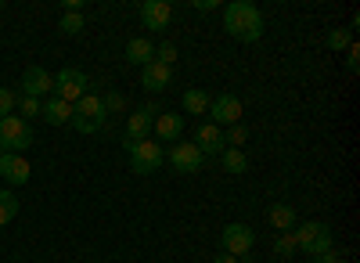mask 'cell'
Returning a JSON list of instances; mask_svg holds the SVG:
<instances>
[{
	"label": "cell",
	"instance_id": "cell-1",
	"mask_svg": "<svg viewBox=\"0 0 360 263\" xmlns=\"http://www.w3.org/2000/svg\"><path fill=\"white\" fill-rule=\"evenodd\" d=\"M224 29L238 44H259L263 40V15L249 0H234L224 8Z\"/></svg>",
	"mask_w": 360,
	"mask_h": 263
},
{
	"label": "cell",
	"instance_id": "cell-2",
	"mask_svg": "<svg viewBox=\"0 0 360 263\" xmlns=\"http://www.w3.org/2000/svg\"><path fill=\"white\" fill-rule=\"evenodd\" d=\"M123 148L130 155V169L148 177V173H155L162 162H166V148L155 141V137H144V141H127L123 137Z\"/></svg>",
	"mask_w": 360,
	"mask_h": 263
},
{
	"label": "cell",
	"instance_id": "cell-3",
	"mask_svg": "<svg viewBox=\"0 0 360 263\" xmlns=\"http://www.w3.org/2000/svg\"><path fill=\"white\" fill-rule=\"evenodd\" d=\"M292 235H295V249L307 252V256H321L328 249H335L332 227H328L324 220H303V224H295Z\"/></svg>",
	"mask_w": 360,
	"mask_h": 263
},
{
	"label": "cell",
	"instance_id": "cell-4",
	"mask_svg": "<svg viewBox=\"0 0 360 263\" xmlns=\"http://www.w3.org/2000/svg\"><path fill=\"white\" fill-rule=\"evenodd\" d=\"M105 120H108V112H105L101 98L98 94H86V98H79L72 105V120L69 123H72L76 134H98L105 127Z\"/></svg>",
	"mask_w": 360,
	"mask_h": 263
},
{
	"label": "cell",
	"instance_id": "cell-5",
	"mask_svg": "<svg viewBox=\"0 0 360 263\" xmlns=\"http://www.w3.org/2000/svg\"><path fill=\"white\" fill-rule=\"evenodd\" d=\"M29 144H33V130H29V123L22 120V115H4V120H0V152L22 155Z\"/></svg>",
	"mask_w": 360,
	"mask_h": 263
},
{
	"label": "cell",
	"instance_id": "cell-6",
	"mask_svg": "<svg viewBox=\"0 0 360 263\" xmlns=\"http://www.w3.org/2000/svg\"><path fill=\"white\" fill-rule=\"evenodd\" d=\"M220 242H224V252H231L234 259H245L252 252V245H256V231L249 224H242V220H234V224L224 227V238Z\"/></svg>",
	"mask_w": 360,
	"mask_h": 263
},
{
	"label": "cell",
	"instance_id": "cell-7",
	"mask_svg": "<svg viewBox=\"0 0 360 263\" xmlns=\"http://www.w3.org/2000/svg\"><path fill=\"white\" fill-rule=\"evenodd\" d=\"M54 98H62L69 105H76L79 98H86V76L79 69H62L54 76Z\"/></svg>",
	"mask_w": 360,
	"mask_h": 263
},
{
	"label": "cell",
	"instance_id": "cell-8",
	"mask_svg": "<svg viewBox=\"0 0 360 263\" xmlns=\"http://www.w3.org/2000/svg\"><path fill=\"white\" fill-rule=\"evenodd\" d=\"M209 115H213V123L220 130L234 127V123H242V101H238V94H217V98H209Z\"/></svg>",
	"mask_w": 360,
	"mask_h": 263
},
{
	"label": "cell",
	"instance_id": "cell-9",
	"mask_svg": "<svg viewBox=\"0 0 360 263\" xmlns=\"http://www.w3.org/2000/svg\"><path fill=\"white\" fill-rule=\"evenodd\" d=\"M166 162H169L176 173H198L202 162H205V155L195 148L191 141H176L173 148H169V155H166Z\"/></svg>",
	"mask_w": 360,
	"mask_h": 263
},
{
	"label": "cell",
	"instance_id": "cell-10",
	"mask_svg": "<svg viewBox=\"0 0 360 263\" xmlns=\"http://www.w3.org/2000/svg\"><path fill=\"white\" fill-rule=\"evenodd\" d=\"M22 94L25 98H51L54 94V76L47 72V69H40V65H29L25 72H22Z\"/></svg>",
	"mask_w": 360,
	"mask_h": 263
},
{
	"label": "cell",
	"instance_id": "cell-11",
	"mask_svg": "<svg viewBox=\"0 0 360 263\" xmlns=\"http://www.w3.org/2000/svg\"><path fill=\"white\" fill-rule=\"evenodd\" d=\"M144 29H152V33H159V29H166L173 22V8L166 4V0H144V4L137 8Z\"/></svg>",
	"mask_w": 360,
	"mask_h": 263
},
{
	"label": "cell",
	"instance_id": "cell-12",
	"mask_svg": "<svg viewBox=\"0 0 360 263\" xmlns=\"http://www.w3.org/2000/svg\"><path fill=\"white\" fill-rule=\"evenodd\" d=\"M155 115H159V105H144V108L130 112V120H127V141H144V137H152Z\"/></svg>",
	"mask_w": 360,
	"mask_h": 263
},
{
	"label": "cell",
	"instance_id": "cell-13",
	"mask_svg": "<svg viewBox=\"0 0 360 263\" xmlns=\"http://www.w3.org/2000/svg\"><path fill=\"white\" fill-rule=\"evenodd\" d=\"M29 162L22 159V155H15V152H0V177H4L11 188H22V184H29Z\"/></svg>",
	"mask_w": 360,
	"mask_h": 263
},
{
	"label": "cell",
	"instance_id": "cell-14",
	"mask_svg": "<svg viewBox=\"0 0 360 263\" xmlns=\"http://www.w3.org/2000/svg\"><path fill=\"white\" fill-rule=\"evenodd\" d=\"M180 134H184V115L180 112H159L155 123H152V137L162 144V141H180Z\"/></svg>",
	"mask_w": 360,
	"mask_h": 263
},
{
	"label": "cell",
	"instance_id": "cell-15",
	"mask_svg": "<svg viewBox=\"0 0 360 263\" xmlns=\"http://www.w3.org/2000/svg\"><path fill=\"white\" fill-rule=\"evenodd\" d=\"M191 144H195L205 159H209V155H220V152H224V130H220L217 123H202V127L195 130V141H191Z\"/></svg>",
	"mask_w": 360,
	"mask_h": 263
},
{
	"label": "cell",
	"instance_id": "cell-16",
	"mask_svg": "<svg viewBox=\"0 0 360 263\" xmlns=\"http://www.w3.org/2000/svg\"><path fill=\"white\" fill-rule=\"evenodd\" d=\"M169 83H173V69H166V65H159V62H148V65L141 69V86H144L148 94L166 91Z\"/></svg>",
	"mask_w": 360,
	"mask_h": 263
},
{
	"label": "cell",
	"instance_id": "cell-17",
	"mask_svg": "<svg viewBox=\"0 0 360 263\" xmlns=\"http://www.w3.org/2000/svg\"><path fill=\"white\" fill-rule=\"evenodd\" d=\"M40 115H44V120L51 123V127H65L69 120H72V105L69 101H62V98H47L44 101V108H40Z\"/></svg>",
	"mask_w": 360,
	"mask_h": 263
},
{
	"label": "cell",
	"instance_id": "cell-18",
	"mask_svg": "<svg viewBox=\"0 0 360 263\" xmlns=\"http://www.w3.org/2000/svg\"><path fill=\"white\" fill-rule=\"evenodd\" d=\"M127 62L130 65H148V62H155V44L152 40H144V37H134L130 44H127Z\"/></svg>",
	"mask_w": 360,
	"mask_h": 263
},
{
	"label": "cell",
	"instance_id": "cell-19",
	"mask_svg": "<svg viewBox=\"0 0 360 263\" xmlns=\"http://www.w3.org/2000/svg\"><path fill=\"white\" fill-rule=\"evenodd\" d=\"M266 220L274 224L278 231H295V210L292 206H281V202H274V206L266 210Z\"/></svg>",
	"mask_w": 360,
	"mask_h": 263
},
{
	"label": "cell",
	"instance_id": "cell-20",
	"mask_svg": "<svg viewBox=\"0 0 360 263\" xmlns=\"http://www.w3.org/2000/svg\"><path fill=\"white\" fill-rule=\"evenodd\" d=\"M220 159H224V169H227V173H234V177H242V173L249 169V159H245V152H242V148H224V152H220Z\"/></svg>",
	"mask_w": 360,
	"mask_h": 263
},
{
	"label": "cell",
	"instance_id": "cell-21",
	"mask_svg": "<svg viewBox=\"0 0 360 263\" xmlns=\"http://www.w3.org/2000/svg\"><path fill=\"white\" fill-rule=\"evenodd\" d=\"M180 105H184V112H191V115H202V112H209V94L198 91V86H191V91H184Z\"/></svg>",
	"mask_w": 360,
	"mask_h": 263
},
{
	"label": "cell",
	"instance_id": "cell-22",
	"mask_svg": "<svg viewBox=\"0 0 360 263\" xmlns=\"http://www.w3.org/2000/svg\"><path fill=\"white\" fill-rule=\"evenodd\" d=\"M18 217V195L15 191H0V227H8Z\"/></svg>",
	"mask_w": 360,
	"mask_h": 263
},
{
	"label": "cell",
	"instance_id": "cell-23",
	"mask_svg": "<svg viewBox=\"0 0 360 263\" xmlns=\"http://www.w3.org/2000/svg\"><path fill=\"white\" fill-rule=\"evenodd\" d=\"M245 141H249V130H245L242 123H234V127L224 130V148H242Z\"/></svg>",
	"mask_w": 360,
	"mask_h": 263
},
{
	"label": "cell",
	"instance_id": "cell-24",
	"mask_svg": "<svg viewBox=\"0 0 360 263\" xmlns=\"http://www.w3.org/2000/svg\"><path fill=\"white\" fill-rule=\"evenodd\" d=\"M83 25H86L83 15H62V18H58V29H62L65 37H79V33H83Z\"/></svg>",
	"mask_w": 360,
	"mask_h": 263
},
{
	"label": "cell",
	"instance_id": "cell-25",
	"mask_svg": "<svg viewBox=\"0 0 360 263\" xmlns=\"http://www.w3.org/2000/svg\"><path fill=\"white\" fill-rule=\"evenodd\" d=\"M274 252L281 256V259H288V256H295L299 249H295V235L292 231H281V235L274 238Z\"/></svg>",
	"mask_w": 360,
	"mask_h": 263
},
{
	"label": "cell",
	"instance_id": "cell-26",
	"mask_svg": "<svg viewBox=\"0 0 360 263\" xmlns=\"http://www.w3.org/2000/svg\"><path fill=\"white\" fill-rule=\"evenodd\" d=\"M349 44H353L349 29H332V33H328V47H332V51H346Z\"/></svg>",
	"mask_w": 360,
	"mask_h": 263
},
{
	"label": "cell",
	"instance_id": "cell-27",
	"mask_svg": "<svg viewBox=\"0 0 360 263\" xmlns=\"http://www.w3.org/2000/svg\"><path fill=\"white\" fill-rule=\"evenodd\" d=\"M155 62L166 65V69H173V62H176V47H173V44H155Z\"/></svg>",
	"mask_w": 360,
	"mask_h": 263
},
{
	"label": "cell",
	"instance_id": "cell-28",
	"mask_svg": "<svg viewBox=\"0 0 360 263\" xmlns=\"http://www.w3.org/2000/svg\"><path fill=\"white\" fill-rule=\"evenodd\" d=\"M15 105H22V120H33V115H40V108H44L40 98H25V94H22V101H15Z\"/></svg>",
	"mask_w": 360,
	"mask_h": 263
},
{
	"label": "cell",
	"instance_id": "cell-29",
	"mask_svg": "<svg viewBox=\"0 0 360 263\" xmlns=\"http://www.w3.org/2000/svg\"><path fill=\"white\" fill-rule=\"evenodd\" d=\"M101 105H105V112H123V108H127V98L119 94V91H108V94L101 98Z\"/></svg>",
	"mask_w": 360,
	"mask_h": 263
},
{
	"label": "cell",
	"instance_id": "cell-30",
	"mask_svg": "<svg viewBox=\"0 0 360 263\" xmlns=\"http://www.w3.org/2000/svg\"><path fill=\"white\" fill-rule=\"evenodd\" d=\"M346 69H349V76L360 72V44H349L346 47Z\"/></svg>",
	"mask_w": 360,
	"mask_h": 263
},
{
	"label": "cell",
	"instance_id": "cell-31",
	"mask_svg": "<svg viewBox=\"0 0 360 263\" xmlns=\"http://www.w3.org/2000/svg\"><path fill=\"white\" fill-rule=\"evenodd\" d=\"M15 94L8 91V86H0V120H4V115H11V108H15Z\"/></svg>",
	"mask_w": 360,
	"mask_h": 263
},
{
	"label": "cell",
	"instance_id": "cell-32",
	"mask_svg": "<svg viewBox=\"0 0 360 263\" xmlns=\"http://www.w3.org/2000/svg\"><path fill=\"white\" fill-rule=\"evenodd\" d=\"M191 8H195V11H202V15H209V11H217L220 4H217V0H195Z\"/></svg>",
	"mask_w": 360,
	"mask_h": 263
},
{
	"label": "cell",
	"instance_id": "cell-33",
	"mask_svg": "<svg viewBox=\"0 0 360 263\" xmlns=\"http://www.w3.org/2000/svg\"><path fill=\"white\" fill-rule=\"evenodd\" d=\"M317 263H339V249H328V252H321V256H314Z\"/></svg>",
	"mask_w": 360,
	"mask_h": 263
},
{
	"label": "cell",
	"instance_id": "cell-34",
	"mask_svg": "<svg viewBox=\"0 0 360 263\" xmlns=\"http://www.w3.org/2000/svg\"><path fill=\"white\" fill-rule=\"evenodd\" d=\"M213 263H242V259H234V256H231V252H220V256H217V259H213Z\"/></svg>",
	"mask_w": 360,
	"mask_h": 263
},
{
	"label": "cell",
	"instance_id": "cell-35",
	"mask_svg": "<svg viewBox=\"0 0 360 263\" xmlns=\"http://www.w3.org/2000/svg\"><path fill=\"white\" fill-rule=\"evenodd\" d=\"M0 11H4V4H0Z\"/></svg>",
	"mask_w": 360,
	"mask_h": 263
}]
</instances>
